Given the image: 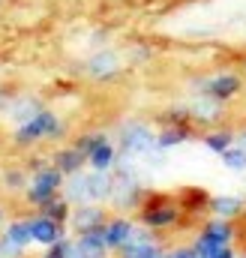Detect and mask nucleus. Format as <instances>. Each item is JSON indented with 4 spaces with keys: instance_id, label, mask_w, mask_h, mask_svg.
<instances>
[{
    "instance_id": "nucleus-10",
    "label": "nucleus",
    "mask_w": 246,
    "mask_h": 258,
    "mask_svg": "<svg viewBox=\"0 0 246 258\" xmlns=\"http://www.w3.org/2000/svg\"><path fill=\"white\" fill-rule=\"evenodd\" d=\"M186 108H189V117L198 120V123H216L225 114V105L219 99H213V96H204V93L198 99H192Z\"/></svg>"
},
{
    "instance_id": "nucleus-24",
    "label": "nucleus",
    "mask_w": 246,
    "mask_h": 258,
    "mask_svg": "<svg viewBox=\"0 0 246 258\" xmlns=\"http://www.w3.org/2000/svg\"><path fill=\"white\" fill-rule=\"evenodd\" d=\"M27 183H30V177L24 171H6V177H3L6 189H27Z\"/></svg>"
},
{
    "instance_id": "nucleus-18",
    "label": "nucleus",
    "mask_w": 246,
    "mask_h": 258,
    "mask_svg": "<svg viewBox=\"0 0 246 258\" xmlns=\"http://www.w3.org/2000/svg\"><path fill=\"white\" fill-rule=\"evenodd\" d=\"M186 138H189V129L180 126V123H174V126H168V129H159L156 132V150H171V147L183 144Z\"/></svg>"
},
{
    "instance_id": "nucleus-12",
    "label": "nucleus",
    "mask_w": 246,
    "mask_h": 258,
    "mask_svg": "<svg viewBox=\"0 0 246 258\" xmlns=\"http://www.w3.org/2000/svg\"><path fill=\"white\" fill-rule=\"evenodd\" d=\"M87 162H90V168H99V171H111L114 165H117V150H114V144L102 135L90 150H87Z\"/></svg>"
},
{
    "instance_id": "nucleus-21",
    "label": "nucleus",
    "mask_w": 246,
    "mask_h": 258,
    "mask_svg": "<svg viewBox=\"0 0 246 258\" xmlns=\"http://www.w3.org/2000/svg\"><path fill=\"white\" fill-rule=\"evenodd\" d=\"M219 159H222V165L231 168V171H246V150L243 147H237V144H231Z\"/></svg>"
},
{
    "instance_id": "nucleus-26",
    "label": "nucleus",
    "mask_w": 246,
    "mask_h": 258,
    "mask_svg": "<svg viewBox=\"0 0 246 258\" xmlns=\"http://www.w3.org/2000/svg\"><path fill=\"white\" fill-rule=\"evenodd\" d=\"M6 225V213H3V207H0V228Z\"/></svg>"
},
{
    "instance_id": "nucleus-9",
    "label": "nucleus",
    "mask_w": 246,
    "mask_h": 258,
    "mask_svg": "<svg viewBox=\"0 0 246 258\" xmlns=\"http://www.w3.org/2000/svg\"><path fill=\"white\" fill-rule=\"evenodd\" d=\"M30 237H33V243H39V246H51V243H57L63 237V222L45 216V213H39V216L30 219Z\"/></svg>"
},
{
    "instance_id": "nucleus-29",
    "label": "nucleus",
    "mask_w": 246,
    "mask_h": 258,
    "mask_svg": "<svg viewBox=\"0 0 246 258\" xmlns=\"http://www.w3.org/2000/svg\"><path fill=\"white\" fill-rule=\"evenodd\" d=\"M234 258H237V255H234Z\"/></svg>"
},
{
    "instance_id": "nucleus-20",
    "label": "nucleus",
    "mask_w": 246,
    "mask_h": 258,
    "mask_svg": "<svg viewBox=\"0 0 246 258\" xmlns=\"http://www.w3.org/2000/svg\"><path fill=\"white\" fill-rule=\"evenodd\" d=\"M39 111H42V105H39L36 99H21V102H15V105L9 108V117L21 126V123H27L30 117H36Z\"/></svg>"
},
{
    "instance_id": "nucleus-7",
    "label": "nucleus",
    "mask_w": 246,
    "mask_h": 258,
    "mask_svg": "<svg viewBox=\"0 0 246 258\" xmlns=\"http://www.w3.org/2000/svg\"><path fill=\"white\" fill-rule=\"evenodd\" d=\"M72 228L78 234H87V231H102V225L108 222V213L99 207V204H78L69 216Z\"/></svg>"
},
{
    "instance_id": "nucleus-8",
    "label": "nucleus",
    "mask_w": 246,
    "mask_h": 258,
    "mask_svg": "<svg viewBox=\"0 0 246 258\" xmlns=\"http://www.w3.org/2000/svg\"><path fill=\"white\" fill-rule=\"evenodd\" d=\"M123 66V57L117 51H96L93 57H87V63H84V72L90 75V78H96V81H102V78H111V75H117Z\"/></svg>"
},
{
    "instance_id": "nucleus-14",
    "label": "nucleus",
    "mask_w": 246,
    "mask_h": 258,
    "mask_svg": "<svg viewBox=\"0 0 246 258\" xmlns=\"http://www.w3.org/2000/svg\"><path fill=\"white\" fill-rule=\"evenodd\" d=\"M132 228H135L132 219H126V216H111V219L102 225V237H105V243H108L111 249H120L123 243L129 240Z\"/></svg>"
},
{
    "instance_id": "nucleus-17",
    "label": "nucleus",
    "mask_w": 246,
    "mask_h": 258,
    "mask_svg": "<svg viewBox=\"0 0 246 258\" xmlns=\"http://www.w3.org/2000/svg\"><path fill=\"white\" fill-rule=\"evenodd\" d=\"M201 237H207V240H216V243H231L234 240V225L228 222V219H210V222H204V228H201Z\"/></svg>"
},
{
    "instance_id": "nucleus-13",
    "label": "nucleus",
    "mask_w": 246,
    "mask_h": 258,
    "mask_svg": "<svg viewBox=\"0 0 246 258\" xmlns=\"http://www.w3.org/2000/svg\"><path fill=\"white\" fill-rule=\"evenodd\" d=\"M207 204H210V213H213V216L228 219V222L237 219L246 210V201L240 195H213V198H207Z\"/></svg>"
},
{
    "instance_id": "nucleus-16",
    "label": "nucleus",
    "mask_w": 246,
    "mask_h": 258,
    "mask_svg": "<svg viewBox=\"0 0 246 258\" xmlns=\"http://www.w3.org/2000/svg\"><path fill=\"white\" fill-rule=\"evenodd\" d=\"M87 162V153L81 150V147H66V150H60L57 156H54V168L57 171H63L66 177L69 174H75V171H81V165Z\"/></svg>"
},
{
    "instance_id": "nucleus-5",
    "label": "nucleus",
    "mask_w": 246,
    "mask_h": 258,
    "mask_svg": "<svg viewBox=\"0 0 246 258\" xmlns=\"http://www.w3.org/2000/svg\"><path fill=\"white\" fill-rule=\"evenodd\" d=\"M30 243H33V237H30V219H15L0 234V258H21Z\"/></svg>"
},
{
    "instance_id": "nucleus-2",
    "label": "nucleus",
    "mask_w": 246,
    "mask_h": 258,
    "mask_svg": "<svg viewBox=\"0 0 246 258\" xmlns=\"http://www.w3.org/2000/svg\"><path fill=\"white\" fill-rule=\"evenodd\" d=\"M63 180H66V174L57 171L54 165H51V168H39V171L30 177V183H27V201L42 210V207L63 189Z\"/></svg>"
},
{
    "instance_id": "nucleus-22",
    "label": "nucleus",
    "mask_w": 246,
    "mask_h": 258,
    "mask_svg": "<svg viewBox=\"0 0 246 258\" xmlns=\"http://www.w3.org/2000/svg\"><path fill=\"white\" fill-rule=\"evenodd\" d=\"M39 213H45V216H51V219H57V222H66V219H69V201L60 198V195H54Z\"/></svg>"
},
{
    "instance_id": "nucleus-28",
    "label": "nucleus",
    "mask_w": 246,
    "mask_h": 258,
    "mask_svg": "<svg viewBox=\"0 0 246 258\" xmlns=\"http://www.w3.org/2000/svg\"><path fill=\"white\" fill-rule=\"evenodd\" d=\"M159 258H165V255H159Z\"/></svg>"
},
{
    "instance_id": "nucleus-6",
    "label": "nucleus",
    "mask_w": 246,
    "mask_h": 258,
    "mask_svg": "<svg viewBox=\"0 0 246 258\" xmlns=\"http://www.w3.org/2000/svg\"><path fill=\"white\" fill-rule=\"evenodd\" d=\"M243 90V78L237 72H216V75H207L201 78V93L204 96H213L219 102H228L231 96H237Z\"/></svg>"
},
{
    "instance_id": "nucleus-1",
    "label": "nucleus",
    "mask_w": 246,
    "mask_h": 258,
    "mask_svg": "<svg viewBox=\"0 0 246 258\" xmlns=\"http://www.w3.org/2000/svg\"><path fill=\"white\" fill-rule=\"evenodd\" d=\"M63 132V123L51 114V111H39L36 117H30L27 123H21V126L12 132V138L18 141V144H36V141H48V138H57Z\"/></svg>"
},
{
    "instance_id": "nucleus-19",
    "label": "nucleus",
    "mask_w": 246,
    "mask_h": 258,
    "mask_svg": "<svg viewBox=\"0 0 246 258\" xmlns=\"http://www.w3.org/2000/svg\"><path fill=\"white\" fill-rule=\"evenodd\" d=\"M231 144H234V132L231 129H213V132L204 135V147L210 153H216V156H222Z\"/></svg>"
},
{
    "instance_id": "nucleus-25",
    "label": "nucleus",
    "mask_w": 246,
    "mask_h": 258,
    "mask_svg": "<svg viewBox=\"0 0 246 258\" xmlns=\"http://www.w3.org/2000/svg\"><path fill=\"white\" fill-rule=\"evenodd\" d=\"M234 144H237V147H243V150H246V132H240V135H234Z\"/></svg>"
},
{
    "instance_id": "nucleus-11",
    "label": "nucleus",
    "mask_w": 246,
    "mask_h": 258,
    "mask_svg": "<svg viewBox=\"0 0 246 258\" xmlns=\"http://www.w3.org/2000/svg\"><path fill=\"white\" fill-rule=\"evenodd\" d=\"M111 246L105 243L102 231H87V234H78L75 240V258H108Z\"/></svg>"
},
{
    "instance_id": "nucleus-3",
    "label": "nucleus",
    "mask_w": 246,
    "mask_h": 258,
    "mask_svg": "<svg viewBox=\"0 0 246 258\" xmlns=\"http://www.w3.org/2000/svg\"><path fill=\"white\" fill-rule=\"evenodd\" d=\"M141 198V183H138V174L129 168V165H120L114 174H111V192H108V201L117 207V210H129L135 207Z\"/></svg>"
},
{
    "instance_id": "nucleus-15",
    "label": "nucleus",
    "mask_w": 246,
    "mask_h": 258,
    "mask_svg": "<svg viewBox=\"0 0 246 258\" xmlns=\"http://www.w3.org/2000/svg\"><path fill=\"white\" fill-rule=\"evenodd\" d=\"M174 222H177V207L168 201H153L144 210V225H150V228H168Z\"/></svg>"
},
{
    "instance_id": "nucleus-4",
    "label": "nucleus",
    "mask_w": 246,
    "mask_h": 258,
    "mask_svg": "<svg viewBox=\"0 0 246 258\" xmlns=\"http://www.w3.org/2000/svg\"><path fill=\"white\" fill-rule=\"evenodd\" d=\"M156 150V132L141 123V120H132L120 129V153L123 156H147Z\"/></svg>"
},
{
    "instance_id": "nucleus-23",
    "label": "nucleus",
    "mask_w": 246,
    "mask_h": 258,
    "mask_svg": "<svg viewBox=\"0 0 246 258\" xmlns=\"http://www.w3.org/2000/svg\"><path fill=\"white\" fill-rule=\"evenodd\" d=\"M45 258H75V240H66V237H60L57 243H51V246H48Z\"/></svg>"
},
{
    "instance_id": "nucleus-27",
    "label": "nucleus",
    "mask_w": 246,
    "mask_h": 258,
    "mask_svg": "<svg viewBox=\"0 0 246 258\" xmlns=\"http://www.w3.org/2000/svg\"><path fill=\"white\" fill-rule=\"evenodd\" d=\"M237 258H246V255H237Z\"/></svg>"
}]
</instances>
